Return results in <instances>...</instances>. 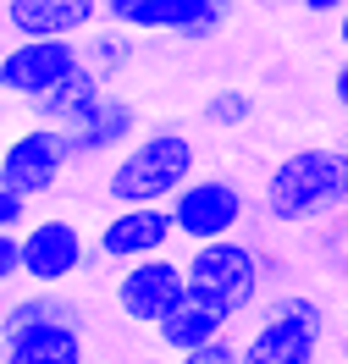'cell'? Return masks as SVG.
Here are the masks:
<instances>
[{
    "label": "cell",
    "instance_id": "1",
    "mask_svg": "<svg viewBox=\"0 0 348 364\" xmlns=\"http://www.w3.org/2000/svg\"><path fill=\"white\" fill-rule=\"evenodd\" d=\"M265 221L271 227H321L348 210V149H293L265 177Z\"/></svg>",
    "mask_w": 348,
    "mask_h": 364
},
{
    "label": "cell",
    "instance_id": "2",
    "mask_svg": "<svg viewBox=\"0 0 348 364\" xmlns=\"http://www.w3.org/2000/svg\"><path fill=\"white\" fill-rule=\"evenodd\" d=\"M194 177H199L194 138L177 127H149L116 155L105 193H111V205H172L183 193V182Z\"/></svg>",
    "mask_w": 348,
    "mask_h": 364
},
{
    "label": "cell",
    "instance_id": "3",
    "mask_svg": "<svg viewBox=\"0 0 348 364\" xmlns=\"http://www.w3.org/2000/svg\"><path fill=\"white\" fill-rule=\"evenodd\" d=\"M326 337V309L304 293H282L260 304V326L243 342V364H315Z\"/></svg>",
    "mask_w": 348,
    "mask_h": 364
},
{
    "label": "cell",
    "instance_id": "4",
    "mask_svg": "<svg viewBox=\"0 0 348 364\" xmlns=\"http://www.w3.org/2000/svg\"><path fill=\"white\" fill-rule=\"evenodd\" d=\"M188 287L221 298L232 315H249L260 304V282H265V254L243 237H216V243H194L183 259Z\"/></svg>",
    "mask_w": 348,
    "mask_h": 364
},
{
    "label": "cell",
    "instance_id": "5",
    "mask_svg": "<svg viewBox=\"0 0 348 364\" xmlns=\"http://www.w3.org/2000/svg\"><path fill=\"white\" fill-rule=\"evenodd\" d=\"M105 23L133 28V33H172L188 45L216 39L232 17V0H100Z\"/></svg>",
    "mask_w": 348,
    "mask_h": 364
},
{
    "label": "cell",
    "instance_id": "6",
    "mask_svg": "<svg viewBox=\"0 0 348 364\" xmlns=\"http://www.w3.org/2000/svg\"><path fill=\"white\" fill-rule=\"evenodd\" d=\"M67 166H72L67 133L50 127V122H28L23 133H11L0 144V182L17 188L23 199H45L50 188L67 177Z\"/></svg>",
    "mask_w": 348,
    "mask_h": 364
},
{
    "label": "cell",
    "instance_id": "7",
    "mask_svg": "<svg viewBox=\"0 0 348 364\" xmlns=\"http://www.w3.org/2000/svg\"><path fill=\"white\" fill-rule=\"evenodd\" d=\"M166 210H172L177 237H188V249H194V243L238 237L243 215H249V199H243V188L232 177H194V182H183V193Z\"/></svg>",
    "mask_w": 348,
    "mask_h": 364
},
{
    "label": "cell",
    "instance_id": "8",
    "mask_svg": "<svg viewBox=\"0 0 348 364\" xmlns=\"http://www.w3.org/2000/svg\"><path fill=\"white\" fill-rule=\"evenodd\" d=\"M72 72H83L78 39H17V45L0 55V94L33 105L50 89H61Z\"/></svg>",
    "mask_w": 348,
    "mask_h": 364
},
{
    "label": "cell",
    "instance_id": "9",
    "mask_svg": "<svg viewBox=\"0 0 348 364\" xmlns=\"http://www.w3.org/2000/svg\"><path fill=\"white\" fill-rule=\"evenodd\" d=\"M89 254H94V243L67 215H45V221H33V227L23 232V276L33 287H61V282H72V276L89 265Z\"/></svg>",
    "mask_w": 348,
    "mask_h": 364
},
{
    "label": "cell",
    "instance_id": "10",
    "mask_svg": "<svg viewBox=\"0 0 348 364\" xmlns=\"http://www.w3.org/2000/svg\"><path fill=\"white\" fill-rule=\"evenodd\" d=\"M188 287V271L183 259H172V254H149V259H133V265H122L116 276V309L133 320V326H161V315L183 298Z\"/></svg>",
    "mask_w": 348,
    "mask_h": 364
},
{
    "label": "cell",
    "instance_id": "11",
    "mask_svg": "<svg viewBox=\"0 0 348 364\" xmlns=\"http://www.w3.org/2000/svg\"><path fill=\"white\" fill-rule=\"evenodd\" d=\"M172 237H177V227H172L166 205H116L94 232V254L111 259V265H133V259L166 254Z\"/></svg>",
    "mask_w": 348,
    "mask_h": 364
},
{
    "label": "cell",
    "instance_id": "12",
    "mask_svg": "<svg viewBox=\"0 0 348 364\" xmlns=\"http://www.w3.org/2000/svg\"><path fill=\"white\" fill-rule=\"evenodd\" d=\"M232 320L238 315H232L221 298L199 293V287H183V298L161 315L155 337H161V348H172V353H194V348H210V342L232 337Z\"/></svg>",
    "mask_w": 348,
    "mask_h": 364
},
{
    "label": "cell",
    "instance_id": "13",
    "mask_svg": "<svg viewBox=\"0 0 348 364\" xmlns=\"http://www.w3.org/2000/svg\"><path fill=\"white\" fill-rule=\"evenodd\" d=\"M0 17L17 39H83L105 23L100 0H6Z\"/></svg>",
    "mask_w": 348,
    "mask_h": 364
},
{
    "label": "cell",
    "instance_id": "14",
    "mask_svg": "<svg viewBox=\"0 0 348 364\" xmlns=\"http://www.w3.org/2000/svg\"><path fill=\"white\" fill-rule=\"evenodd\" d=\"M67 133V149H72V166L78 160H100V155H122L133 138H139V111L122 100V94H105L94 111H83Z\"/></svg>",
    "mask_w": 348,
    "mask_h": 364
},
{
    "label": "cell",
    "instance_id": "15",
    "mask_svg": "<svg viewBox=\"0 0 348 364\" xmlns=\"http://www.w3.org/2000/svg\"><path fill=\"white\" fill-rule=\"evenodd\" d=\"M0 364H83V326H33L6 337Z\"/></svg>",
    "mask_w": 348,
    "mask_h": 364
},
{
    "label": "cell",
    "instance_id": "16",
    "mask_svg": "<svg viewBox=\"0 0 348 364\" xmlns=\"http://www.w3.org/2000/svg\"><path fill=\"white\" fill-rule=\"evenodd\" d=\"M33 326H83V309L61 298V287H33L23 298H6V331L0 342L17 337V331H33Z\"/></svg>",
    "mask_w": 348,
    "mask_h": 364
},
{
    "label": "cell",
    "instance_id": "17",
    "mask_svg": "<svg viewBox=\"0 0 348 364\" xmlns=\"http://www.w3.org/2000/svg\"><path fill=\"white\" fill-rule=\"evenodd\" d=\"M105 94H111V89H105V83H100V77L83 67V72H72L61 89H50L45 100H33L28 111H33V122H50V127H72V122H78L83 111H94Z\"/></svg>",
    "mask_w": 348,
    "mask_h": 364
},
{
    "label": "cell",
    "instance_id": "18",
    "mask_svg": "<svg viewBox=\"0 0 348 364\" xmlns=\"http://www.w3.org/2000/svg\"><path fill=\"white\" fill-rule=\"evenodd\" d=\"M78 50H83V67H89L100 83H111L116 72L133 61V28L100 23V28H89V33L78 39Z\"/></svg>",
    "mask_w": 348,
    "mask_h": 364
},
{
    "label": "cell",
    "instance_id": "19",
    "mask_svg": "<svg viewBox=\"0 0 348 364\" xmlns=\"http://www.w3.org/2000/svg\"><path fill=\"white\" fill-rule=\"evenodd\" d=\"M255 116V94H243V89H216L205 100V122L210 127H243Z\"/></svg>",
    "mask_w": 348,
    "mask_h": 364
},
{
    "label": "cell",
    "instance_id": "20",
    "mask_svg": "<svg viewBox=\"0 0 348 364\" xmlns=\"http://www.w3.org/2000/svg\"><path fill=\"white\" fill-rule=\"evenodd\" d=\"M177 364H243V342H210V348H194V353H177Z\"/></svg>",
    "mask_w": 348,
    "mask_h": 364
},
{
    "label": "cell",
    "instance_id": "21",
    "mask_svg": "<svg viewBox=\"0 0 348 364\" xmlns=\"http://www.w3.org/2000/svg\"><path fill=\"white\" fill-rule=\"evenodd\" d=\"M321 254L332 259V271H348V210L332 215V227L321 232Z\"/></svg>",
    "mask_w": 348,
    "mask_h": 364
},
{
    "label": "cell",
    "instance_id": "22",
    "mask_svg": "<svg viewBox=\"0 0 348 364\" xmlns=\"http://www.w3.org/2000/svg\"><path fill=\"white\" fill-rule=\"evenodd\" d=\"M28 205H33V199H23L17 188L0 182V232H28L33 227V221H28Z\"/></svg>",
    "mask_w": 348,
    "mask_h": 364
},
{
    "label": "cell",
    "instance_id": "23",
    "mask_svg": "<svg viewBox=\"0 0 348 364\" xmlns=\"http://www.w3.org/2000/svg\"><path fill=\"white\" fill-rule=\"evenodd\" d=\"M23 282V232H0V293Z\"/></svg>",
    "mask_w": 348,
    "mask_h": 364
},
{
    "label": "cell",
    "instance_id": "24",
    "mask_svg": "<svg viewBox=\"0 0 348 364\" xmlns=\"http://www.w3.org/2000/svg\"><path fill=\"white\" fill-rule=\"evenodd\" d=\"M304 11H310V17H337V11H343L348 0H299Z\"/></svg>",
    "mask_w": 348,
    "mask_h": 364
},
{
    "label": "cell",
    "instance_id": "25",
    "mask_svg": "<svg viewBox=\"0 0 348 364\" xmlns=\"http://www.w3.org/2000/svg\"><path fill=\"white\" fill-rule=\"evenodd\" d=\"M332 94H337V105L348 111V61H343L337 72H332Z\"/></svg>",
    "mask_w": 348,
    "mask_h": 364
},
{
    "label": "cell",
    "instance_id": "26",
    "mask_svg": "<svg viewBox=\"0 0 348 364\" xmlns=\"http://www.w3.org/2000/svg\"><path fill=\"white\" fill-rule=\"evenodd\" d=\"M337 45L348 50V6H343V11H337Z\"/></svg>",
    "mask_w": 348,
    "mask_h": 364
},
{
    "label": "cell",
    "instance_id": "27",
    "mask_svg": "<svg viewBox=\"0 0 348 364\" xmlns=\"http://www.w3.org/2000/svg\"><path fill=\"white\" fill-rule=\"evenodd\" d=\"M0 331H6V293H0Z\"/></svg>",
    "mask_w": 348,
    "mask_h": 364
},
{
    "label": "cell",
    "instance_id": "28",
    "mask_svg": "<svg viewBox=\"0 0 348 364\" xmlns=\"http://www.w3.org/2000/svg\"><path fill=\"white\" fill-rule=\"evenodd\" d=\"M343 149H348V144H343Z\"/></svg>",
    "mask_w": 348,
    "mask_h": 364
}]
</instances>
